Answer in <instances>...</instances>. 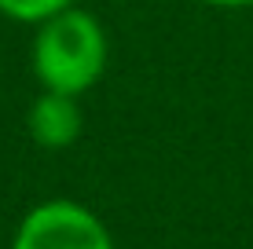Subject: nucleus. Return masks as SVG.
I'll return each instance as SVG.
<instances>
[{
  "mask_svg": "<svg viewBox=\"0 0 253 249\" xmlns=\"http://www.w3.org/2000/svg\"><path fill=\"white\" fill-rule=\"evenodd\" d=\"M77 99L81 96H63V92H41V96L33 99L26 125H30V136H33L37 147L66 150V147H74V143L81 140L84 110H81Z\"/></svg>",
  "mask_w": 253,
  "mask_h": 249,
  "instance_id": "7ed1b4c3",
  "label": "nucleus"
},
{
  "mask_svg": "<svg viewBox=\"0 0 253 249\" xmlns=\"http://www.w3.org/2000/svg\"><path fill=\"white\" fill-rule=\"evenodd\" d=\"M74 7V0H0V15H7L11 22H30L41 26L51 15Z\"/></svg>",
  "mask_w": 253,
  "mask_h": 249,
  "instance_id": "20e7f679",
  "label": "nucleus"
},
{
  "mask_svg": "<svg viewBox=\"0 0 253 249\" xmlns=\"http://www.w3.org/2000/svg\"><path fill=\"white\" fill-rule=\"evenodd\" d=\"M7 249H114V235L88 205L48 198L19 220Z\"/></svg>",
  "mask_w": 253,
  "mask_h": 249,
  "instance_id": "f03ea898",
  "label": "nucleus"
},
{
  "mask_svg": "<svg viewBox=\"0 0 253 249\" xmlns=\"http://www.w3.org/2000/svg\"><path fill=\"white\" fill-rule=\"evenodd\" d=\"M33 77L41 92L84 96L107 70L110 40L103 22L84 7H66L37 26L33 33Z\"/></svg>",
  "mask_w": 253,
  "mask_h": 249,
  "instance_id": "f257e3e1",
  "label": "nucleus"
},
{
  "mask_svg": "<svg viewBox=\"0 0 253 249\" xmlns=\"http://www.w3.org/2000/svg\"><path fill=\"white\" fill-rule=\"evenodd\" d=\"M209 7H253V0H202Z\"/></svg>",
  "mask_w": 253,
  "mask_h": 249,
  "instance_id": "39448f33",
  "label": "nucleus"
}]
</instances>
